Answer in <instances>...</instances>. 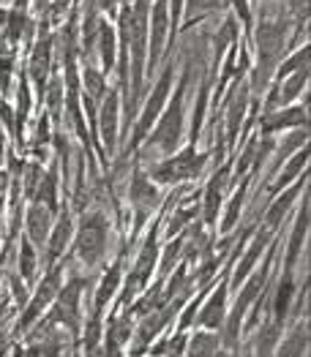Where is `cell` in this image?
<instances>
[{"label": "cell", "mask_w": 311, "mask_h": 357, "mask_svg": "<svg viewBox=\"0 0 311 357\" xmlns=\"http://www.w3.org/2000/svg\"><path fill=\"white\" fill-rule=\"evenodd\" d=\"M6 185H8V175L0 169V210H3V199H6Z\"/></svg>", "instance_id": "53"}, {"label": "cell", "mask_w": 311, "mask_h": 357, "mask_svg": "<svg viewBox=\"0 0 311 357\" xmlns=\"http://www.w3.org/2000/svg\"><path fill=\"white\" fill-rule=\"evenodd\" d=\"M186 347V338L183 335H178V338H172L169 344H164V352H181Z\"/></svg>", "instance_id": "50"}, {"label": "cell", "mask_w": 311, "mask_h": 357, "mask_svg": "<svg viewBox=\"0 0 311 357\" xmlns=\"http://www.w3.org/2000/svg\"><path fill=\"white\" fill-rule=\"evenodd\" d=\"M28 235H31V243H36V245H41L50 238V210L41 208V205H33L28 210Z\"/></svg>", "instance_id": "22"}, {"label": "cell", "mask_w": 311, "mask_h": 357, "mask_svg": "<svg viewBox=\"0 0 311 357\" xmlns=\"http://www.w3.org/2000/svg\"><path fill=\"white\" fill-rule=\"evenodd\" d=\"M98 6H104V8H112V6H115V0H98Z\"/></svg>", "instance_id": "54"}, {"label": "cell", "mask_w": 311, "mask_h": 357, "mask_svg": "<svg viewBox=\"0 0 311 357\" xmlns=\"http://www.w3.org/2000/svg\"><path fill=\"white\" fill-rule=\"evenodd\" d=\"M181 8H183V0H172V30H175V22H178V17H181Z\"/></svg>", "instance_id": "52"}, {"label": "cell", "mask_w": 311, "mask_h": 357, "mask_svg": "<svg viewBox=\"0 0 311 357\" xmlns=\"http://www.w3.org/2000/svg\"><path fill=\"white\" fill-rule=\"evenodd\" d=\"M257 139H251L249 145H246V150H243V155H241V161H238V175H243L246 169H249V164L254 161V153H257Z\"/></svg>", "instance_id": "45"}, {"label": "cell", "mask_w": 311, "mask_h": 357, "mask_svg": "<svg viewBox=\"0 0 311 357\" xmlns=\"http://www.w3.org/2000/svg\"><path fill=\"white\" fill-rule=\"evenodd\" d=\"M309 63V47H303V50H298L295 52V58H289L284 66L279 68V77H287L289 71H298V68H303Z\"/></svg>", "instance_id": "40"}, {"label": "cell", "mask_w": 311, "mask_h": 357, "mask_svg": "<svg viewBox=\"0 0 311 357\" xmlns=\"http://www.w3.org/2000/svg\"><path fill=\"white\" fill-rule=\"evenodd\" d=\"M218 6V0H188V17H199V14H208Z\"/></svg>", "instance_id": "43"}, {"label": "cell", "mask_w": 311, "mask_h": 357, "mask_svg": "<svg viewBox=\"0 0 311 357\" xmlns=\"http://www.w3.org/2000/svg\"><path fill=\"white\" fill-rule=\"evenodd\" d=\"M47 126H50V118H41L38 120V142H47V137H50V131H47Z\"/></svg>", "instance_id": "51"}, {"label": "cell", "mask_w": 311, "mask_h": 357, "mask_svg": "<svg viewBox=\"0 0 311 357\" xmlns=\"http://www.w3.org/2000/svg\"><path fill=\"white\" fill-rule=\"evenodd\" d=\"M169 88H172V63L164 68V74L158 77V82H156L153 93H151V98H148V104H145V109H142V115L137 120V128H134V137H131V145H139L145 137H148V131H151V126H153L158 115H161V109H164V104H167V96H169Z\"/></svg>", "instance_id": "6"}, {"label": "cell", "mask_w": 311, "mask_h": 357, "mask_svg": "<svg viewBox=\"0 0 311 357\" xmlns=\"http://www.w3.org/2000/svg\"><path fill=\"white\" fill-rule=\"evenodd\" d=\"M279 322L276 325H271V328H265L262 333H259V341H257V352L259 355H268L271 349H276V341H279Z\"/></svg>", "instance_id": "36"}, {"label": "cell", "mask_w": 311, "mask_h": 357, "mask_svg": "<svg viewBox=\"0 0 311 357\" xmlns=\"http://www.w3.org/2000/svg\"><path fill=\"white\" fill-rule=\"evenodd\" d=\"M284 38H287V22L281 20H268V22H259L257 28V71H254V90H265L271 82V74H273V66L279 63L281 50H284Z\"/></svg>", "instance_id": "2"}, {"label": "cell", "mask_w": 311, "mask_h": 357, "mask_svg": "<svg viewBox=\"0 0 311 357\" xmlns=\"http://www.w3.org/2000/svg\"><path fill=\"white\" fill-rule=\"evenodd\" d=\"M191 349V355H216V347H218V338L216 335H211V333H199V335H194V341L188 344Z\"/></svg>", "instance_id": "34"}, {"label": "cell", "mask_w": 311, "mask_h": 357, "mask_svg": "<svg viewBox=\"0 0 311 357\" xmlns=\"http://www.w3.org/2000/svg\"><path fill=\"white\" fill-rule=\"evenodd\" d=\"M268 235H271V229H265V232H259L257 235V240L251 243V248L246 251V257L241 259V265H238V270H235V287L241 284V281H246L249 278V273L254 270V265H257V259L262 257V251H265V245H268Z\"/></svg>", "instance_id": "21"}, {"label": "cell", "mask_w": 311, "mask_h": 357, "mask_svg": "<svg viewBox=\"0 0 311 357\" xmlns=\"http://www.w3.org/2000/svg\"><path fill=\"white\" fill-rule=\"evenodd\" d=\"M33 268H36L33 243L31 240H22V245H20V273H22V278H33Z\"/></svg>", "instance_id": "35"}, {"label": "cell", "mask_w": 311, "mask_h": 357, "mask_svg": "<svg viewBox=\"0 0 311 357\" xmlns=\"http://www.w3.org/2000/svg\"><path fill=\"white\" fill-rule=\"evenodd\" d=\"M306 79H309V68L303 66V68H298V74L284 85V90H279V98H276V104H289L301 90L306 85Z\"/></svg>", "instance_id": "31"}, {"label": "cell", "mask_w": 311, "mask_h": 357, "mask_svg": "<svg viewBox=\"0 0 311 357\" xmlns=\"http://www.w3.org/2000/svg\"><path fill=\"white\" fill-rule=\"evenodd\" d=\"M306 123H309V115L303 107H289V109H281L276 115H268L262 120V131H265V137H271L281 128H301Z\"/></svg>", "instance_id": "14"}, {"label": "cell", "mask_w": 311, "mask_h": 357, "mask_svg": "<svg viewBox=\"0 0 311 357\" xmlns=\"http://www.w3.org/2000/svg\"><path fill=\"white\" fill-rule=\"evenodd\" d=\"M128 197H131L134 208H137V213H139V224H142V221H145L142 215L158 202V191H156L153 183L145 178V172H134L131 188H128Z\"/></svg>", "instance_id": "13"}, {"label": "cell", "mask_w": 311, "mask_h": 357, "mask_svg": "<svg viewBox=\"0 0 311 357\" xmlns=\"http://www.w3.org/2000/svg\"><path fill=\"white\" fill-rule=\"evenodd\" d=\"M61 292V268H52L50 270V275L41 281V289L36 292V298H33V303L25 308V314H22V319H20V328H31L33 322L38 319V314L52 303V298Z\"/></svg>", "instance_id": "9"}, {"label": "cell", "mask_w": 311, "mask_h": 357, "mask_svg": "<svg viewBox=\"0 0 311 357\" xmlns=\"http://www.w3.org/2000/svg\"><path fill=\"white\" fill-rule=\"evenodd\" d=\"M197 215V208H186V210H178L175 213V218H172V224L167 227V235H169V240H172V235H178L183 227H186L188 221Z\"/></svg>", "instance_id": "39"}, {"label": "cell", "mask_w": 311, "mask_h": 357, "mask_svg": "<svg viewBox=\"0 0 311 357\" xmlns=\"http://www.w3.org/2000/svg\"><path fill=\"white\" fill-rule=\"evenodd\" d=\"M224 183H227V169L216 172V175L211 178V183H208V188H205V224H208V227L216 224L218 208H221V191H224Z\"/></svg>", "instance_id": "19"}, {"label": "cell", "mask_w": 311, "mask_h": 357, "mask_svg": "<svg viewBox=\"0 0 311 357\" xmlns=\"http://www.w3.org/2000/svg\"><path fill=\"white\" fill-rule=\"evenodd\" d=\"M178 308H181V300H175V303H164V305H161V311L151 314V317L142 322V328H139V349H137V352H142V349H145V344H148L153 335H158V330L164 328V325L178 314Z\"/></svg>", "instance_id": "15"}, {"label": "cell", "mask_w": 311, "mask_h": 357, "mask_svg": "<svg viewBox=\"0 0 311 357\" xmlns=\"http://www.w3.org/2000/svg\"><path fill=\"white\" fill-rule=\"evenodd\" d=\"M118 284H121V265H112V268L107 270V275L101 278V284H98V292H96V300H93V311H98V314L104 311L107 300L115 295Z\"/></svg>", "instance_id": "24"}, {"label": "cell", "mask_w": 311, "mask_h": 357, "mask_svg": "<svg viewBox=\"0 0 311 357\" xmlns=\"http://www.w3.org/2000/svg\"><path fill=\"white\" fill-rule=\"evenodd\" d=\"M208 93H211V82L205 79L202 88H199V98H197V112L191 120V142L199 139V128H202V118H205V107H208Z\"/></svg>", "instance_id": "32"}, {"label": "cell", "mask_w": 311, "mask_h": 357, "mask_svg": "<svg viewBox=\"0 0 311 357\" xmlns=\"http://www.w3.org/2000/svg\"><path fill=\"white\" fill-rule=\"evenodd\" d=\"M301 188H303V183L292 185V188H289L287 194H281V199H276V202L271 205V210H268V215H265V218H268V227H265V229H271V232H273V229L279 227L281 218H284V213H287V208H289V205L295 202V197L301 194Z\"/></svg>", "instance_id": "25"}, {"label": "cell", "mask_w": 311, "mask_h": 357, "mask_svg": "<svg viewBox=\"0 0 311 357\" xmlns=\"http://www.w3.org/2000/svg\"><path fill=\"white\" fill-rule=\"evenodd\" d=\"M232 6H235V11H238V14H241V22H243V25H251L249 0H232Z\"/></svg>", "instance_id": "48"}, {"label": "cell", "mask_w": 311, "mask_h": 357, "mask_svg": "<svg viewBox=\"0 0 311 357\" xmlns=\"http://www.w3.org/2000/svg\"><path fill=\"white\" fill-rule=\"evenodd\" d=\"M148 20H151V0H134V6H126L121 11V30L131 47V101H128V118L134 115V107L142 96V74H145V50H148Z\"/></svg>", "instance_id": "1"}, {"label": "cell", "mask_w": 311, "mask_h": 357, "mask_svg": "<svg viewBox=\"0 0 311 357\" xmlns=\"http://www.w3.org/2000/svg\"><path fill=\"white\" fill-rule=\"evenodd\" d=\"M55 3H58V6H66V0H55Z\"/></svg>", "instance_id": "55"}, {"label": "cell", "mask_w": 311, "mask_h": 357, "mask_svg": "<svg viewBox=\"0 0 311 357\" xmlns=\"http://www.w3.org/2000/svg\"><path fill=\"white\" fill-rule=\"evenodd\" d=\"M98 50H101V63L109 71L115 66V30L109 28L107 22L98 25Z\"/></svg>", "instance_id": "28"}, {"label": "cell", "mask_w": 311, "mask_h": 357, "mask_svg": "<svg viewBox=\"0 0 311 357\" xmlns=\"http://www.w3.org/2000/svg\"><path fill=\"white\" fill-rule=\"evenodd\" d=\"M156 254H158V245H156L153 235H151L148 243H145V248H142V254H139V259H137V265H134V270H131V275H128L123 303H128V300L134 298V292H137L139 287H145V284H148L151 270H153V265H156Z\"/></svg>", "instance_id": "10"}, {"label": "cell", "mask_w": 311, "mask_h": 357, "mask_svg": "<svg viewBox=\"0 0 311 357\" xmlns=\"http://www.w3.org/2000/svg\"><path fill=\"white\" fill-rule=\"evenodd\" d=\"M50 58H52V41H50V36H44V38H38V44H36L31 58V77L36 79L38 90H44V82H47Z\"/></svg>", "instance_id": "17"}, {"label": "cell", "mask_w": 311, "mask_h": 357, "mask_svg": "<svg viewBox=\"0 0 311 357\" xmlns=\"http://www.w3.org/2000/svg\"><path fill=\"white\" fill-rule=\"evenodd\" d=\"M61 79H52V88H50V109H52V115H58V107H61Z\"/></svg>", "instance_id": "47"}, {"label": "cell", "mask_w": 311, "mask_h": 357, "mask_svg": "<svg viewBox=\"0 0 311 357\" xmlns=\"http://www.w3.org/2000/svg\"><path fill=\"white\" fill-rule=\"evenodd\" d=\"M224 311H227V284H218V289L208 298V305L199 314V325H205V328H221Z\"/></svg>", "instance_id": "18"}, {"label": "cell", "mask_w": 311, "mask_h": 357, "mask_svg": "<svg viewBox=\"0 0 311 357\" xmlns=\"http://www.w3.org/2000/svg\"><path fill=\"white\" fill-rule=\"evenodd\" d=\"M306 229H309V202H303V210L298 213V221H295V229H292V238H289V251H287V270H292V268H295V262H298V254H301V248H303Z\"/></svg>", "instance_id": "20"}, {"label": "cell", "mask_w": 311, "mask_h": 357, "mask_svg": "<svg viewBox=\"0 0 311 357\" xmlns=\"http://www.w3.org/2000/svg\"><path fill=\"white\" fill-rule=\"evenodd\" d=\"M181 248H183V240H175V243H172V245L167 248V254H164V265H161V275H167V273L172 270V262L178 259Z\"/></svg>", "instance_id": "44"}, {"label": "cell", "mask_w": 311, "mask_h": 357, "mask_svg": "<svg viewBox=\"0 0 311 357\" xmlns=\"http://www.w3.org/2000/svg\"><path fill=\"white\" fill-rule=\"evenodd\" d=\"M8 77H11V60L0 58V90H8Z\"/></svg>", "instance_id": "49"}, {"label": "cell", "mask_w": 311, "mask_h": 357, "mask_svg": "<svg viewBox=\"0 0 311 357\" xmlns=\"http://www.w3.org/2000/svg\"><path fill=\"white\" fill-rule=\"evenodd\" d=\"M85 88H88V98H104V90H107V82L101 77V71H96L93 66H85Z\"/></svg>", "instance_id": "33"}, {"label": "cell", "mask_w": 311, "mask_h": 357, "mask_svg": "<svg viewBox=\"0 0 311 357\" xmlns=\"http://www.w3.org/2000/svg\"><path fill=\"white\" fill-rule=\"evenodd\" d=\"M28 112H31V93H28V85L22 82V85H20V109H17V123H14V128H17V137H20L22 126H25V118H28Z\"/></svg>", "instance_id": "37"}, {"label": "cell", "mask_w": 311, "mask_h": 357, "mask_svg": "<svg viewBox=\"0 0 311 357\" xmlns=\"http://www.w3.org/2000/svg\"><path fill=\"white\" fill-rule=\"evenodd\" d=\"M98 335H101V314L93 311L91 325H88V335H85V347H88V349H93L96 344H98Z\"/></svg>", "instance_id": "42"}, {"label": "cell", "mask_w": 311, "mask_h": 357, "mask_svg": "<svg viewBox=\"0 0 311 357\" xmlns=\"http://www.w3.org/2000/svg\"><path fill=\"white\" fill-rule=\"evenodd\" d=\"M303 347H306V330L301 328L295 333V338L292 341H287L284 347H281V355H301L303 352Z\"/></svg>", "instance_id": "41"}, {"label": "cell", "mask_w": 311, "mask_h": 357, "mask_svg": "<svg viewBox=\"0 0 311 357\" xmlns=\"http://www.w3.org/2000/svg\"><path fill=\"white\" fill-rule=\"evenodd\" d=\"M128 333H131V319H128V314H126V317L115 319V322L107 328V352H118L126 341H128Z\"/></svg>", "instance_id": "27"}, {"label": "cell", "mask_w": 311, "mask_h": 357, "mask_svg": "<svg viewBox=\"0 0 311 357\" xmlns=\"http://www.w3.org/2000/svg\"><path fill=\"white\" fill-rule=\"evenodd\" d=\"M205 161H208V155H205V153H197V150H194V142H191V148H186L181 155L167 158V161H161L158 167H153V178L158 180V183L191 180L202 172Z\"/></svg>", "instance_id": "5"}, {"label": "cell", "mask_w": 311, "mask_h": 357, "mask_svg": "<svg viewBox=\"0 0 311 357\" xmlns=\"http://www.w3.org/2000/svg\"><path fill=\"white\" fill-rule=\"evenodd\" d=\"M292 292H295V284H292V270H287V275H284V281H281L279 292H276V322H284V317H287V311H289V300H292Z\"/></svg>", "instance_id": "30"}, {"label": "cell", "mask_w": 311, "mask_h": 357, "mask_svg": "<svg viewBox=\"0 0 311 357\" xmlns=\"http://www.w3.org/2000/svg\"><path fill=\"white\" fill-rule=\"evenodd\" d=\"M77 251L85 265H98L107 254V218L101 213H88L82 218L79 235H77Z\"/></svg>", "instance_id": "4"}, {"label": "cell", "mask_w": 311, "mask_h": 357, "mask_svg": "<svg viewBox=\"0 0 311 357\" xmlns=\"http://www.w3.org/2000/svg\"><path fill=\"white\" fill-rule=\"evenodd\" d=\"M306 161H309V150H306V145H303V148L298 150V155H295V158H292V161L287 164V169L281 172V178L276 180L273 185H271V191L276 194V191H281L284 185H289L292 180H295V178H298V175H301V169L306 167Z\"/></svg>", "instance_id": "26"}, {"label": "cell", "mask_w": 311, "mask_h": 357, "mask_svg": "<svg viewBox=\"0 0 311 357\" xmlns=\"http://www.w3.org/2000/svg\"><path fill=\"white\" fill-rule=\"evenodd\" d=\"M188 74H191V63H188L186 74H183L178 90H175L172 107L161 115L153 137H151V142H148V145L164 150V153H172V150L178 148V139H181V131H183V96H186V88H188Z\"/></svg>", "instance_id": "3"}, {"label": "cell", "mask_w": 311, "mask_h": 357, "mask_svg": "<svg viewBox=\"0 0 311 357\" xmlns=\"http://www.w3.org/2000/svg\"><path fill=\"white\" fill-rule=\"evenodd\" d=\"M148 22H151V68H153L161 58L164 38H167V30H169V3L167 0H156L153 17Z\"/></svg>", "instance_id": "11"}, {"label": "cell", "mask_w": 311, "mask_h": 357, "mask_svg": "<svg viewBox=\"0 0 311 357\" xmlns=\"http://www.w3.org/2000/svg\"><path fill=\"white\" fill-rule=\"evenodd\" d=\"M68 240H71V218L63 215L61 221H58V227H55V232L50 235V257H52V259L61 257L63 248L68 245Z\"/></svg>", "instance_id": "29"}, {"label": "cell", "mask_w": 311, "mask_h": 357, "mask_svg": "<svg viewBox=\"0 0 311 357\" xmlns=\"http://www.w3.org/2000/svg\"><path fill=\"white\" fill-rule=\"evenodd\" d=\"M33 199H38V205L50 210H58V169H50L44 178H41V185L33 191Z\"/></svg>", "instance_id": "23"}, {"label": "cell", "mask_w": 311, "mask_h": 357, "mask_svg": "<svg viewBox=\"0 0 311 357\" xmlns=\"http://www.w3.org/2000/svg\"><path fill=\"white\" fill-rule=\"evenodd\" d=\"M101 137L107 142V150L115 148V137H118V93L112 90L107 98H104V107H101Z\"/></svg>", "instance_id": "16"}, {"label": "cell", "mask_w": 311, "mask_h": 357, "mask_svg": "<svg viewBox=\"0 0 311 357\" xmlns=\"http://www.w3.org/2000/svg\"><path fill=\"white\" fill-rule=\"evenodd\" d=\"M243 194H246V183H243V188L235 194L232 205H229V210H227V218H224V224H221V229H224V232H229V229L235 227V221H238V213H241V205H243Z\"/></svg>", "instance_id": "38"}, {"label": "cell", "mask_w": 311, "mask_h": 357, "mask_svg": "<svg viewBox=\"0 0 311 357\" xmlns=\"http://www.w3.org/2000/svg\"><path fill=\"white\" fill-rule=\"evenodd\" d=\"M268 270H271V257L265 259V265L259 273H254L251 275V281L243 287V292H241V298H238V305H235V311L229 314V322H227V344L229 347H235V341H238V330H241V322H243V314H246V308L251 305V300L257 298L262 289H265V284H268Z\"/></svg>", "instance_id": "7"}, {"label": "cell", "mask_w": 311, "mask_h": 357, "mask_svg": "<svg viewBox=\"0 0 311 357\" xmlns=\"http://www.w3.org/2000/svg\"><path fill=\"white\" fill-rule=\"evenodd\" d=\"M85 289V281L82 278H74L68 281V287H63V292H58V305H55V314H52V322H63V328H68L74 335L79 330V295Z\"/></svg>", "instance_id": "8"}, {"label": "cell", "mask_w": 311, "mask_h": 357, "mask_svg": "<svg viewBox=\"0 0 311 357\" xmlns=\"http://www.w3.org/2000/svg\"><path fill=\"white\" fill-rule=\"evenodd\" d=\"M25 172H28V178H25V191H28V197H33L36 183H38V178H41V167H38V164H31Z\"/></svg>", "instance_id": "46"}, {"label": "cell", "mask_w": 311, "mask_h": 357, "mask_svg": "<svg viewBox=\"0 0 311 357\" xmlns=\"http://www.w3.org/2000/svg\"><path fill=\"white\" fill-rule=\"evenodd\" d=\"M246 107H249V85H238L235 82V90L229 96V109H227V142L229 145L238 139V128L243 123Z\"/></svg>", "instance_id": "12"}]
</instances>
